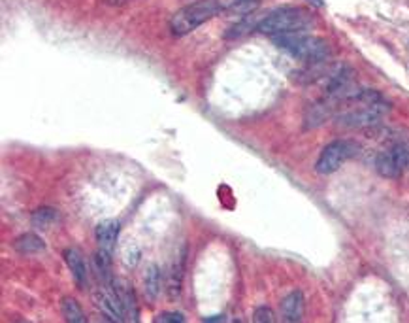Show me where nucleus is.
Wrapping results in <instances>:
<instances>
[{"mask_svg": "<svg viewBox=\"0 0 409 323\" xmlns=\"http://www.w3.org/2000/svg\"><path fill=\"white\" fill-rule=\"evenodd\" d=\"M389 106L380 93L372 89H361L353 97L343 100L336 112V121L343 127L370 128L380 125L387 116Z\"/></svg>", "mask_w": 409, "mask_h": 323, "instance_id": "1", "label": "nucleus"}, {"mask_svg": "<svg viewBox=\"0 0 409 323\" xmlns=\"http://www.w3.org/2000/svg\"><path fill=\"white\" fill-rule=\"evenodd\" d=\"M315 19L309 12L302 8H279L260 19L259 31L268 37H283V34H296L313 29Z\"/></svg>", "mask_w": 409, "mask_h": 323, "instance_id": "2", "label": "nucleus"}, {"mask_svg": "<svg viewBox=\"0 0 409 323\" xmlns=\"http://www.w3.org/2000/svg\"><path fill=\"white\" fill-rule=\"evenodd\" d=\"M277 48H281L283 51H287L289 55L295 59L307 62V65H319V62H326L330 57L332 49L330 44L323 40V38L307 37L304 32H296V34H283V37L274 38Z\"/></svg>", "mask_w": 409, "mask_h": 323, "instance_id": "3", "label": "nucleus"}, {"mask_svg": "<svg viewBox=\"0 0 409 323\" xmlns=\"http://www.w3.org/2000/svg\"><path fill=\"white\" fill-rule=\"evenodd\" d=\"M223 10V4L219 0H194L172 15L170 31L174 32L175 37H185L189 32L196 31L200 25L217 18Z\"/></svg>", "mask_w": 409, "mask_h": 323, "instance_id": "4", "label": "nucleus"}, {"mask_svg": "<svg viewBox=\"0 0 409 323\" xmlns=\"http://www.w3.org/2000/svg\"><path fill=\"white\" fill-rule=\"evenodd\" d=\"M358 152V146H356L353 140H334L330 142L328 146L323 147L317 163H315V171L323 174V176H328V174H334L336 171H340L349 159H353Z\"/></svg>", "mask_w": 409, "mask_h": 323, "instance_id": "5", "label": "nucleus"}, {"mask_svg": "<svg viewBox=\"0 0 409 323\" xmlns=\"http://www.w3.org/2000/svg\"><path fill=\"white\" fill-rule=\"evenodd\" d=\"M112 282H100V286L93 291V303L98 308V312L108 317L109 322L127 323V316H125V310H123V305H121L119 295L115 291Z\"/></svg>", "mask_w": 409, "mask_h": 323, "instance_id": "6", "label": "nucleus"}, {"mask_svg": "<svg viewBox=\"0 0 409 323\" xmlns=\"http://www.w3.org/2000/svg\"><path fill=\"white\" fill-rule=\"evenodd\" d=\"M409 166V146L394 144L375 159V169L383 178H398Z\"/></svg>", "mask_w": 409, "mask_h": 323, "instance_id": "7", "label": "nucleus"}, {"mask_svg": "<svg viewBox=\"0 0 409 323\" xmlns=\"http://www.w3.org/2000/svg\"><path fill=\"white\" fill-rule=\"evenodd\" d=\"M119 221L117 220H106L102 223H98L97 231H95V237H97L98 244V256L106 257V259H112L115 251V246H117V238H119Z\"/></svg>", "mask_w": 409, "mask_h": 323, "instance_id": "8", "label": "nucleus"}, {"mask_svg": "<svg viewBox=\"0 0 409 323\" xmlns=\"http://www.w3.org/2000/svg\"><path fill=\"white\" fill-rule=\"evenodd\" d=\"M183 272H185V250H180L170 261L166 268V280H164V289L170 301H175L181 293V284H183Z\"/></svg>", "mask_w": 409, "mask_h": 323, "instance_id": "9", "label": "nucleus"}, {"mask_svg": "<svg viewBox=\"0 0 409 323\" xmlns=\"http://www.w3.org/2000/svg\"><path fill=\"white\" fill-rule=\"evenodd\" d=\"M304 312H306V303H304V295H302V291L289 293V295L281 301L283 323H302V319H304Z\"/></svg>", "mask_w": 409, "mask_h": 323, "instance_id": "10", "label": "nucleus"}, {"mask_svg": "<svg viewBox=\"0 0 409 323\" xmlns=\"http://www.w3.org/2000/svg\"><path fill=\"white\" fill-rule=\"evenodd\" d=\"M65 261H67L76 284H78L79 287L87 286V282H89V268H87V263H85V259L81 257V253H79L76 248L65 250Z\"/></svg>", "mask_w": 409, "mask_h": 323, "instance_id": "11", "label": "nucleus"}, {"mask_svg": "<svg viewBox=\"0 0 409 323\" xmlns=\"http://www.w3.org/2000/svg\"><path fill=\"white\" fill-rule=\"evenodd\" d=\"M161 289H163V276H161V270H159L155 265L145 267V270H144V293H145V297L149 299V303H155V301L159 299Z\"/></svg>", "mask_w": 409, "mask_h": 323, "instance_id": "12", "label": "nucleus"}, {"mask_svg": "<svg viewBox=\"0 0 409 323\" xmlns=\"http://www.w3.org/2000/svg\"><path fill=\"white\" fill-rule=\"evenodd\" d=\"M260 6V0H227L223 4V12L229 15H238V18H247L251 13L257 12Z\"/></svg>", "mask_w": 409, "mask_h": 323, "instance_id": "13", "label": "nucleus"}, {"mask_svg": "<svg viewBox=\"0 0 409 323\" xmlns=\"http://www.w3.org/2000/svg\"><path fill=\"white\" fill-rule=\"evenodd\" d=\"M259 23H260V19H255L253 13H251V15L241 18L238 23L232 25L229 31L224 32V38H227V40H236V38L246 37V34H249V32L255 31V29L259 31Z\"/></svg>", "mask_w": 409, "mask_h": 323, "instance_id": "14", "label": "nucleus"}, {"mask_svg": "<svg viewBox=\"0 0 409 323\" xmlns=\"http://www.w3.org/2000/svg\"><path fill=\"white\" fill-rule=\"evenodd\" d=\"M62 316H65V322L67 323H89V319L85 317L81 305L76 299H72V297H67V299L62 301Z\"/></svg>", "mask_w": 409, "mask_h": 323, "instance_id": "15", "label": "nucleus"}, {"mask_svg": "<svg viewBox=\"0 0 409 323\" xmlns=\"http://www.w3.org/2000/svg\"><path fill=\"white\" fill-rule=\"evenodd\" d=\"M15 250L21 253H40L46 250V242L38 235H23L15 240Z\"/></svg>", "mask_w": 409, "mask_h": 323, "instance_id": "16", "label": "nucleus"}, {"mask_svg": "<svg viewBox=\"0 0 409 323\" xmlns=\"http://www.w3.org/2000/svg\"><path fill=\"white\" fill-rule=\"evenodd\" d=\"M57 220V213L51 210V208H40L38 212H34L32 216V223L38 227H48L49 223H53Z\"/></svg>", "mask_w": 409, "mask_h": 323, "instance_id": "17", "label": "nucleus"}, {"mask_svg": "<svg viewBox=\"0 0 409 323\" xmlns=\"http://www.w3.org/2000/svg\"><path fill=\"white\" fill-rule=\"evenodd\" d=\"M153 323H187L185 316L181 312H161L156 314Z\"/></svg>", "mask_w": 409, "mask_h": 323, "instance_id": "18", "label": "nucleus"}, {"mask_svg": "<svg viewBox=\"0 0 409 323\" xmlns=\"http://www.w3.org/2000/svg\"><path fill=\"white\" fill-rule=\"evenodd\" d=\"M253 323H276V316L268 306H259L253 314Z\"/></svg>", "mask_w": 409, "mask_h": 323, "instance_id": "19", "label": "nucleus"}, {"mask_svg": "<svg viewBox=\"0 0 409 323\" xmlns=\"http://www.w3.org/2000/svg\"><path fill=\"white\" fill-rule=\"evenodd\" d=\"M89 323H114V322H109L108 317L102 316V314L98 312V314H93V316L89 317Z\"/></svg>", "mask_w": 409, "mask_h": 323, "instance_id": "20", "label": "nucleus"}, {"mask_svg": "<svg viewBox=\"0 0 409 323\" xmlns=\"http://www.w3.org/2000/svg\"><path fill=\"white\" fill-rule=\"evenodd\" d=\"M127 0H106V4H109V6H121V4H125Z\"/></svg>", "mask_w": 409, "mask_h": 323, "instance_id": "21", "label": "nucleus"}, {"mask_svg": "<svg viewBox=\"0 0 409 323\" xmlns=\"http://www.w3.org/2000/svg\"><path fill=\"white\" fill-rule=\"evenodd\" d=\"M311 4H315V6H325V0H309Z\"/></svg>", "mask_w": 409, "mask_h": 323, "instance_id": "22", "label": "nucleus"}, {"mask_svg": "<svg viewBox=\"0 0 409 323\" xmlns=\"http://www.w3.org/2000/svg\"><path fill=\"white\" fill-rule=\"evenodd\" d=\"M232 323H243V322H241V319H236V322H232Z\"/></svg>", "mask_w": 409, "mask_h": 323, "instance_id": "23", "label": "nucleus"}]
</instances>
